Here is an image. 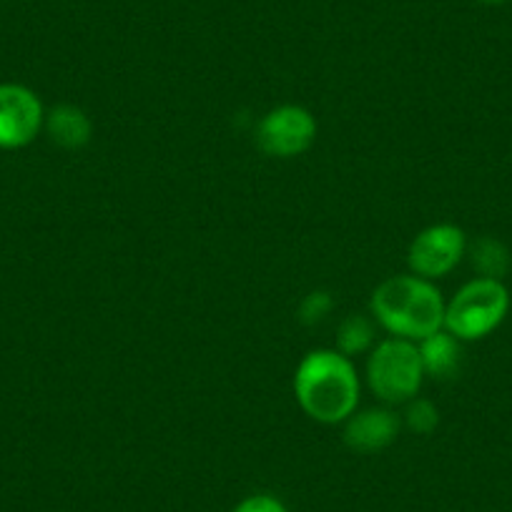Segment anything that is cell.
<instances>
[{
  "mask_svg": "<svg viewBox=\"0 0 512 512\" xmlns=\"http://www.w3.org/2000/svg\"><path fill=\"white\" fill-rule=\"evenodd\" d=\"M46 131L61 149L78 151L91 141L93 123L83 108L73 106V103H61V106L51 108L46 113Z\"/></svg>",
  "mask_w": 512,
  "mask_h": 512,
  "instance_id": "9c48e42d",
  "label": "cell"
},
{
  "mask_svg": "<svg viewBox=\"0 0 512 512\" xmlns=\"http://www.w3.org/2000/svg\"><path fill=\"white\" fill-rule=\"evenodd\" d=\"M472 267L480 272V277L485 279H500L505 277V272L510 269V251L505 249V244L492 236H482L475 246H472Z\"/></svg>",
  "mask_w": 512,
  "mask_h": 512,
  "instance_id": "8fae6325",
  "label": "cell"
},
{
  "mask_svg": "<svg viewBox=\"0 0 512 512\" xmlns=\"http://www.w3.org/2000/svg\"><path fill=\"white\" fill-rule=\"evenodd\" d=\"M294 395L312 420L322 425L347 422L359 405L357 369L337 349L309 352L294 374Z\"/></svg>",
  "mask_w": 512,
  "mask_h": 512,
  "instance_id": "6da1fadb",
  "label": "cell"
},
{
  "mask_svg": "<svg viewBox=\"0 0 512 512\" xmlns=\"http://www.w3.org/2000/svg\"><path fill=\"white\" fill-rule=\"evenodd\" d=\"M445 299L440 289L422 277H390L379 284L372 294V317L382 324L392 337L420 339L445 329Z\"/></svg>",
  "mask_w": 512,
  "mask_h": 512,
  "instance_id": "7a4b0ae2",
  "label": "cell"
},
{
  "mask_svg": "<svg viewBox=\"0 0 512 512\" xmlns=\"http://www.w3.org/2000/svg\"><path fill=\"white\" fill-rule=\"evenodd\" d=\"M372 324L364 317H347L342 324H339V352L344 357H354V354H362L364 349L372 344Z\"/></svg>",
  "mask_w": 512,
  "mask_h": 512,
  "instance_id": "7c38bea8",
  "label": "cell"
},
{
  "mask_svg": "<svg viewBox=\"0 0 512 512\" xmlns=\"http://www.w3.org/2000/svg\"><path fill=\"white\" fill-rule=\"evenodd\" d=\"M417 349H420L425 374H430V377L450 379L455 377L457 369H460V339L452 337L447 329H440V332L420 339V342H417Z\"/></svg>",
  "mask_w": 512,
  "mask_h": 512,
  "instance_id": "30bf717a",
  "label": "cell"
},
{
  "mask_svg": "<svg viewBox=\"0 0 512 512\" xmlns=\"http://www.w3.org/2000/svg\"><path fill=\"white\" fill-rule=\"evenodd\" d=\"M467 251V236L455 224H435L412 239L407 262L415 277L440 279L447 277Z\"/></svg>",
  "mask_w": 512,
  "mask_h": 512,
  "instance_id": "8992f818",
  "label": "cell"
},
{
  "mask_svg": "<svg viewBox=\"0 0 512 512\" xmlns=\"http://www.w3.org/2000/svg\"><path fill=\"white\" fill-rule=\"evenodd\" d=\"M332 307H334L332 294L312 292L307 299H304L302 307H299V319H302L304 324H317V322H322L329 312H332Z\"/></svg>",
  "mask_w": 512,
  "mask_h": 512,
  "instance_id": "5bb4252c",
  "label": "cell"
},
{
  "mask_svg": "<svg viewBox=\"0 0 512 512\" xmlns=\"http://www.w3.org/2000/svg\"><path fill=\"white\" fill-rule=\"evenodd\" d=\"M425 377L420 349L410 339H384L367 359L369 390L387 405L415 400Z\"/></svg>",
  "mask_w": 512,
  "mask_h": 512,
  "instance_id": "277c9868",
  "label": "cell"
},
{
  "mask_svg": "<svg viewBox=\"0 0 512 512\" xmlns=\"http://www.w3.org/2000/svg\"><path fill=\"white\" fill-rule=\"evenodd\" d=\"M510 292L500 279L477 277L467 282L445 307V329L460 342L487 337L505 322Z\"/></svg>",
  "mask_w": 512,
  "mask_h": 512,
  "instance_id": "3957f363",
  "label": "cell"
},
{
  "mask_svg": "<svg viewBox=\"0 0 512 512\" xmlns=\"http://www.w3.org/2000/svg\"><path fill=\"white\" fill-rule=\"evenodd\" d=\"M317 139V118L297 103L272 108L256 126V144L272 159H294L312 149Z\"/></svg>",
  "mask_w": 512,
  "mask_h": 512,
  "instance_id": "5b68a950",
  "label": "cell"
},
{
  "mask_svg": "<svg viewBox=\"0 0 512 512\" xmlns=\"http://www.w3.org/2000/svg\"><path fill=\"white\" fill-rule=\"evenodd\" d=\"M405 422L412 432L417 435H430L437 425H440V412L430 400H410L405 412Z\"/></svg>",
  "mask_w": 512,
  "mask_h": 512,
  "instance_id": "4fadbf2b",
  "label": "cell"
},
{
  "mask_svg": "<svg viewBox=\"0 0 512 512\" xmlns=\"http://www.w3.org/2000/svg\"><path fill=\"white\" fill-rule=\"evenodd\" d=\"M480 3H490V6H497V3H505V0H480Z\"/></svg>",
  "mask_w": 512,
  "mask_h": 512,
  "instance_id": "2e32d148",
  "label": "cell"
},
{
  "mask_svg": "<svg viewBox=\"0 0 512 512\" xmlns=\"http://www.w3.org/2000/svg\"><path fill=\"white\" fill-rule=\"evenodd\" d=\"M46 123L43 103L21 83H0V149H23L33 144Z\"/></svg>",
  "mask_w": 512,
  "mask_h": 512,
  "instance_id": "52a82bcc",
  "label": "cell"
},
{
  "mask_svg": "<svg viewBox=\"0 0 512 512\" xmlns=\"http://www.w3.org/2000/svg\"><path fill=\"white\" fill-rule=\"evenodd\" d=\"M234 512H289V510L287 505L274 495H251V497H244V500L234 507Z\"/></svg>",
  "mask_w": 512,
  "mask_h": 512,
  "instance_id": "9a60e30c",
  "label": "cell"
},
{
  "mask_svg": "<svg viewBox=\"0 0 512 512\" xmlns=\"http://www.w3.org/2000/svg\"><path fill=\"white\" fill-rule=\"evenodd\" d=\"M400 435V417L390 410H364L354 412L344 427V442L354 452H379L390 447Z\"/></svg>",
  "mask_w": 512,
  "mask_h": 512,
  "instance_id": "ba28073f",
  "label": "cell"
}]
</instances>
